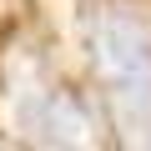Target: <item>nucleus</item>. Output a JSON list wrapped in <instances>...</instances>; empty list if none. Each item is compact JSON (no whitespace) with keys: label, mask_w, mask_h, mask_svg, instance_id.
<instances>
[{"label":"nucleus","mask_w":151,"mask_h":151,"mask_svg":"<svg viewBox=\"0 0 151 151\" xmlns=\"http://www.w3.org/2000/svg\"><path fill=\"white\" fill-rule=\"evenodd\" d=\"M96 55H101V70L111 76V86L126 106H151V50H146L136 25L106 20L96 30Z\"/></svg>","instance_id":"nucleus-1"}]
</instances>
